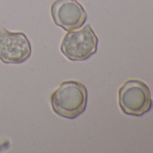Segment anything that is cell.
<instances>
[{"label":"cell","instance_id":"277c9868","mask_svg":"<svg viewBox=\"0 0 153 153\" xmlns=\"http://www.w3.org/2000/svg\"><path fill=\"white\" fill-rule=\"evenodd\" d=\"M32 54V46L24 33L0 30V59L6 64H22Z\"/></svg>","mask_w":153,"mask_h":153},{"label":"cell","instance_id":"5b68a950","mask_svg":"<svg viewBox=\"0 0 153 153\" xmlns=\"http://www.w3.org/2000/svg\"><path fill=\"white\" fill-rule=\"evenodd\" d=\"M51 15L54 24L67 32L79 29L88 19L87 12L78 0H55Z\"/></svg>","mask_w":153,"mask_h":153},{"label":"cell","instance_id":"6da1fadb","mask_svg":"<svg viewBox=\"0 0 153 153\" xmlns=\"http://www.w3.org/2000/svg\"><path fill=\"white\" fill-rule=\"evenodd\" d=\"M88 97V89L82 83L64 81L51 97V108L59 116L73 120L85 112Z\"/></svg>","mask_w":153,"mask_h":153},{"label":"cell","instance_id":"7a4b0ae2","mask_svg":"<svg viewBox=\"0 0 153 153\" xmlns=\"http://www.w3.org/2000/svg\"><path fill=\"white\" fill-rule=\"evenodd\" d=\"M98 38L88 24L79 31H70L63 38L60 51L71 61H85L97 51Z\"/></svg>","mask_w":153,"mask_h":153},{"label":"cell","instance_id":"3957f363","mask_svg":"<svg viewBox=\"0 0 153 153\" xmlns=\"http://www.w3.org/2000/svg\"><path fill=\"white\" fill-rule=\"evenodd\" d=\"M119 105L126 114L140 116L149 112L152 100L149 87L140 80H128L118 92Z\"/></svg>","mask_w":153,"mask_h":153}]
</instances>
